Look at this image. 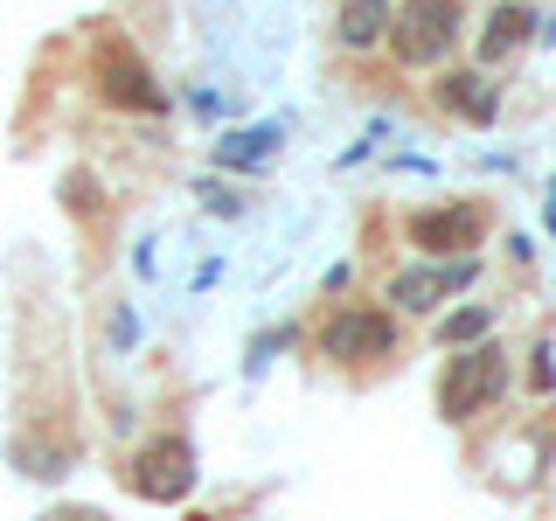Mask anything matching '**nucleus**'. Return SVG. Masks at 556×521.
<instances>
[{"instance_id":"nucleus-4","label":"nucleus","mask_w":556,"mask_h":521,"mask_svg":"<svg viewBox=\"0 0 556 521\" xmlns=\"http://www.w3.org/2000/svg\"><path fill=\"white\" fill-rule=\"evenodd\" d=\"M320 347H327V355H341V361L396 355V327H390V313H341V320H327Z\"/></svg>"},{"instance_id":"nucleus-5","label":"nucleus","mask_w":556,"mask_h":521,"mask_svg":"<svg viewBox=\"0 0 556 521\" xmlns=\"http://www.w3.org/2000/svg\"><path fill=\"white\" fill-rule=\"evenodd\" d=\"M132 486L147 500H181L188 486H195V466H188V445H174V439H161V445H147L132 459Z\"/></svg>"},{"instance_id":"nucleus-8","label":"nucleus","mask_w":556,"mask_h":521,"mask_svg":"<svg viewBox=\"0 0 556 521\" xmlns=\"http://www.w3.org/2000/svg\"><path fill=\"white\" fill-rule=\"evenodd\" d=\"M382 22H390V0H348V8H341V42L348 49H369L376 35H382Z\"/></svg>"},{"instance_id":"nucleus-7","label":"nucleus","mask_w":556,"mask_h":521,"mask_svg":"<svg viewBox=\"0 0 556 521\" xmlns=\"http://www.w3.org/2000/svg\"><path fill=\"white\" fill-rule=\"evenodd\" d=\"M473 278V265H452V271H404V278H390V300L396 306H431V300H445V285H466Z\"/></svg>"},{"instance_id":"nucleus-2","label":"nucleus","mask_w":556,"mask_h":521,"mask_svg":"<svg viewBox=\"0 0 556 521\" xmlns=\"http://www.w3.org/2000/svg\"><path fill=\"white\" fill-rule=\"evenodd\" d=\"M452 35H459V8H452V0H410L390 22V49L404 63H439L452 49Z\"/></svg>"},{"instance_id":"nucleus-10","label":"nucleus","mask_w":556,"mask_h":521,"mask_svg":"<svg viewBox=\"0 0 556 521\" xmlns=\"http://www.w3.org/2000/svg\"><path fill=\"white\" fill-rule=\"evenodd\" d=\"M480 327H486V313L473 306V313H459V320H445V341H473Z\"/></svg>"},{"instance_id":"nucleus-11","label":"nucleus","mask_w":556,"mask_h":521,"mask_svg":"<svg viewBox=\"0 0 556 521\" xmlns=\"http://www.w3.org/2000/svg\"><path fill=\"white\" fill-rule=\"evenodd\" d=\"M452 104H466V112H486V91H480V84H452Z\"/></svg>"},{"instance_id":"nucleus-1","label":"nucleus","mask_w":556,"mask_h":521,"mask_svg":"<svg viewBox=\"0 0 556 521\" xmlns=\"http://www.w3.org/2000/svg\"><path fill=\"white\" fill-rule=\"evenodd\" d=\"M501 390V347H466V355L445 361V382H439V410L452 424H466V417L486 410V396Z\"/></svg>"},{"instance_id":"nucleus-3","label":"nucleus","mask_w":556,"mask_h":521,"mask_svg":"<svg viewBox=\"0 0 556 521\" xmlns=\"http://www.w3.org/2000/svg\"><path fill=\"white\" fill-rule=\"evenodd\" d=\"M98 91L112 104H126V112H161V84H147V69L126 42H104L98 49Z\"/></svg>"},{"instance_id":"nucleus-9","label":"nucleus","mask_w":556,"mask_h":521,"mask_svg":"<svg viewBox=\"0 0 556 521\" xmlns=\"http://www.w3.org/2000/svg\"><path fill=\"white\" fill-rule=\"evenodd\" d=\"M529 35V8H494V28H486V56H508Z\"/></svg>"},{"instance_id":"nucleus-6","label":"nucleus","mask_w":556,"mask_h":521,"mask_svg":"<svg viewBox=\"0 0 556 521\" xmlns=\"http://www.w3.org/2000/svg\"><path fill=\"white\" fill-rule=\"evenodd\" d=\"M486 237V216L473 202H459V208H431V216H417L410 223V243L417 251H473V243Z\"/></svg>"}]
</instances>
